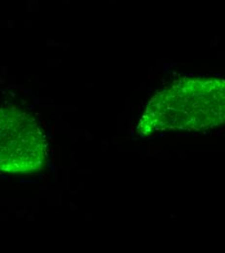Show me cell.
I'll use <instances>...</instances> for the list:
<instances>
[{
	"label": "cell",
	"mask_w": 225,
	"mask_h": 253,
	"mask_svg": "<svg viewBox=\"0 0 225 253\" xmlns=\"http://www.w3.org/2000/svg\"><path fill=\"white\" fill-rule=\"evenodd\" d=\"M47 141L35 119L11 108L0 109V170L29 173L46 165Z\"/></svg>",
	"instance_id": "6da1fadb"
}]
</instances>
